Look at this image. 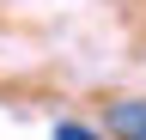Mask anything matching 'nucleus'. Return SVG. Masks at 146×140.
<instances>
[{"instance_id": "obj_2", "label": "nucleus", "mask_w": 146, "mask_h": 140, "mask_svg": "<svg viewBox=\"0 0 146 140\" xmlns=\"http://www.w3.org/2000/svg\"><path fill=\"white\" fill-rule=\"evenodd\" d=\"M55 140H98V134H91L85 122H61V128H55Z\"/></svg>"}, {"instance_id": "obj_1", "label": "nucleus", "mask_w": 146, "mask_h": 140, "mask_svg": "<svg viewBox=\"0 0 146 140\" xmlns=\"http://www.w3.org/2000/svg\"><path fill=\"white\" fill-rule=\"evenodd\" d=\"M104 128L116 140H146V98H122L104 110Z\"/></svg>"}]
</instances>
